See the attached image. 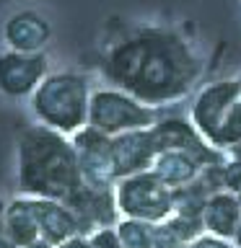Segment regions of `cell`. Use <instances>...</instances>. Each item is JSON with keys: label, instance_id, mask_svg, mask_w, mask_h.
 <instances>
[{"label": "cell", "instance_id": "cell-11", "mask_svg": "<svg viewBox=\"0 0 241 248\" xmlns=\"http://www.w3.org/2000/svg\"><path fill=\"white\" fill-rule=\"evenodd\" d=\"M155 155H158V147H155L151 129H132L112 137V166L117 181L151 170Z\"/></svg>", "mask_w": 241, "mask_h": 248}, {"label": "cell", "instance_id": "cell-4", "mask_svg": "<svg viewBox=\"0 0 241 248\" xmlns=\"http://www.w3.org/2000/svg\"><path fill=\"white\" fill-rule=\"evenodd\" d=\"M161 108L145 106L143 101L132 98L120 88H96L91 93L88 124L101 129L109 137L124 135L132 129H151L161 119Z\"/></svg>", "mask_w": 241, "mask_h": 248}, {"label": "cell", "instance_id": "cell-5", "mask_svg": "<svg viewBox=\"0 0 241 248\" xmlns=\"http://www.w3.org/2000/svg\"><path fill=\"white\" fill-rule=\"evenodd\" d=\"M114 197H117L120 215L130 217V220H143V222L158 225L166 217L174 215L171 189L153 170H143V173H135V176L117 181Z\"/></svg>", "mask_w": 241, "mask_h": 248}, {"label": "cell", "instance_id": "cell-6", "mask_svg": "<svg viewBox=\"0 0 241 248\" xmlns=\"http://www.w3.org/2000/svg\"><path fill=\"white\" fill-rule=\"evenodd\" d=\"M239 101H241V78H223V80L207 83L192 101L189 122L215 147L218 137L228 124Z\"/></svg>", "mask_w": 241, "mask_h": 248}, {"label": "cell", "instance_id": "cell-19", "mask_svg": "<svg viewBox=\"0 0 241 248\" xmlns=\"http://www.w3.org/2000/svg\"><path fill=\"white\" fill-rule=\"evenodd\" d=\"M114 228L124 248H153V225L151 222L122 217Z\"/></svg>", "mask_w": 241, "mask_h": 248}, {"label": "cell", "instance_id": "cell-10", "mask_svg": "<svg viewBox=\"0 0 241 248\" xmlns=\"http://www.w3.org/2000/svg\"><path fill=\"white\" fill-rule=\"evenodd\" d=\"M65 207L78 217L81 232L91 235L101 228H114L120 222L114 189H96V186H81L73 197L65 202Z\"/></svg>", "mask_w": 241, "mask_h": 248}, {"label": "cell", "instance_id": "cell-14", "mask_svg": "<svg viewBox=\"0 0 241 248\" xmlns=\"http://www.w3.org/2000/svg\"><path fill=\"white\" fill-rule=\"evenodd\" d=\"M241 222V207L236 194L231 191H215L210 194L205 212H202V225H205V232L223 240H231L233 232H236Z\"/></svg>", "mask_w": 241, "mask_h": 248}, {"label": "cell", "instance_id": "cell-16", "mask_svg": "<svg viewBox=\"0 0 241 248\" xmlns=\"http://www.w3.org/2000/svg\"><path fill=\"white\" fill-rule=\"evenodd\" d=\"M5 228L11 232L13 243L18 248H26L42 238L39 222L34 215V199L31 197H16L5 207Z\"/></svg>", "mask_w": 241, "mask_h": 248}, {"label": "cell", "instance_id": "cell-7", "mask_svg": "<svg viewBox=\"0 0 241 248\" xmlns=\"http://www.w3.org/2000/svg\"><path fill=\"white\" fill-rule=\"evenodd\" d=\"M151 132H153L158 153H163V150L189 153L192 158H197L205 168L207 166H225V163H228V153L213 147L197 132V127H194L189 119H184V116H179V114H163L151 127Z\"/></svg>", "mask_w": 241, "mask_h": 248}, {"label": "cell", "instance_id": "cell-9", "mask_svg": "<svg viewBox=\"0 0 241 248\" xmlns=\"http://www.w3.org/2000/svg\"><path fill=\"white\" fill-rule=\"evenodd\" d=\"M47 54L44 52H0V93L11 98H23L36 91V85L47 75Z\"/></svg>", "mask_w": 241, "mask_h": 248}, {"label": "cell", "instance_id": "cell-17", "mask_svg": "<svg viewBox=\"0 0 241 248\" xmlns=\"http://www.w3.org/2000/svg\"><path fill=\"white\" fill-rule=\"evenodd\" d=\"M202 232H205L202 220H189V217H182V215H171L163 222L153 225V248H187Z\"/></svg>", "mask_w": 241, "mask_h": 248}, {"label": "cell", "instance_id": "cell-13", "mask_svg": "<svg viewBox=\"0 0 241 248\" xmlns=\"http://www.w3.org/2000/svg\"><path fill=\"white\" fill-rule=\"evenodd\" d=\"M31 199H34V197H31ZM34 215H36L42 238L47 240V243H52V246H60V243H65V240L75 238V235H83L78 217L70 212L62 202L34 199Z\"/></svg>", "mask_w": 241, "mask_h": 248}, {"label": "cell", "instance_id": "cell-24", "mask_svg": "<svg viewBox=\"0 0 241 248\" xmlns=\"http://www.w3.org/2000/svg\"><path fill=\"white\" fill-rule=\"evenodd\" d=\"M54 248H91V240H88V235H75V238L65 240V243L54 246Z\"/></svg>", "mask_w": 241, "mask_h": 248}, {"label": "cell", "instance_id": "cell-25", "mask_svg": "<svg viewBox=\"0 0 241 248\" xmlns=\"http://www.w3.org/2000/svg\"><path fill=\"white\" fill-rule=\"evenodd\" d=\"M228 158H233V160H241V142H239V145H233L231 150H228Z\"/></svg>", "mask_w": 241, "mask_h": 248}, {"label": "cell", "instance_id": "cell-18", "mask_svg": "<svg viewBox=\"0 0 241 248\" xmlns=\"http://www.w3.org/2000/svg\"><path fill=\"white\" fill-rule=\"evenodd\" d=\"M171 199H174V215L189 217V220H202V212H205V204L210 199V189L197 176L192 184L171 189Z\"/></svg>", "mask_w": 241, "mask_h": 248}, {"label": "cell", "instance_id": "cell-23", "mask_svg": "<svg viewBox=\"0 0 241 248\" xmlns=\"http://www.w3.org/2000/svg\"><path fill=\"white\" fill-rule=\"evenodd\" d=\"M5 207H8V202L0 199V248H18V246L13 243L8 228H5Z\"/></svg>", "mask_w": 241, "mask_h": 248}, {"label": "cell", "instance_id": "cell-28", "mask_svg": "<svg viewBox=\"0 0 241 248\" xmlns=\"http://www.w3.org/2000/svg\"><path fill=\"white\" fill-rule=\"evenodd\" d=\"M236 199H239V207H241V194H236Z\"/></svg>", "mask_w": 241, "mask_h": 248}, {"label": "cell", "instance_id": "cell-8", "mask_svg": "<svg viewBox=\"0 0 241 248\" xmlns=\"http://www.w3.org/2000/svg\"><path fill=\"white\" fill-rule=\"evenodd\" d=\"M73 145L78 150V163H81V176L86 186L96 189H114L117 176L112 166V137L101 129L86 124L73 137Z\"/></svg>", "mask_w": 241, "mask_h": 248}, {"label": "cell", "instance_id": "cell-3", "mask_svg": "<svg viewBox=\"0 0 241 248\" xmlns=\"http://www.w3.org/2000/svg\"><path fill=\"white\" fill-rule=\"evenodd\" d=\"M91 93L93 91L86 75L75 70H60L50 73L36 85V91L31 93V108L44 127L73 137L88 124Z\"/></svg>", "mask_w": 241, "mask_h": 248}, {"label": "cell", "instance_id": "cell-15", "mask_svg": "<svg viewBox=\"0 0 241 248\" xmlns=\"http://www.w3.org/2000/svg\"><path fill=\"white\" fill-rule=\"evenodd\" d=\"M202 168H205V166H202L197 158H192L189 153L163 150V153L155 155L151 170L169 186V189H179V186L192 184L194 178L202 173Z\"/></svg>", "mask_w": 241, "mask_h": 248}, {"label": "cell", "instance_id": "cell-22", "mask_svg": "<svg viewBox=\"0 0 241 248\" xmlns=\"http://www.w3.org/2000/svg\"><path fill=\"white\" fill-rule=\"evenodd\" d=\"M187 248H231V243H228V240H223V238L210 235V232H202V235L194 238Z\"/></svg>", "mask_w": 241, "mask_h": 248}, {"label": "cell", "instance_id": "cell-27", "mask_svg": "<svg viewBox=\"0 0 241 248\" xmlns=\"http://www.w3.org/2000/svg\"><path fill=\"white\" fill-rule=\"evenodd\" d=\"M233 246H236V248H241V222H239V228H236V232H233Z\"/></svg>", "mask_w": 241, "mask_h": 248}, {"label": "cell", "instance_id": "cell-21", "mask_svg": "<svg viewBox=\"0 0 241 248\" xmlns=\"http://www.w3.org/2000/svg\"><path fill=\"white\" fill-rule=\"evenodd\" d=\"M88 240H91V248H124L120 235H117V228H101L91 232Z\"/></svg>", "mask_w": 241, "mask_h": 248}, {"label": "cell", "instance_id": "cell-20", "mask_svg": "<svg viewBox=\"0 0 241 248\" xmlns=\"http://www.w3.org/2000/svg\"><path fill=\"white\" fill-rule=\"evenodd\" d=\"M223 189L231 194H241V160L228 158L223 166Z\"/></svg>", "mask_w": 241, "mask_h": 248}, {"label": "cell", "instance_id": "cell-2", "mask_svg": "<svg viewBox=\"0 0 241 248\" xmlns=\"http://www.w3.org/2000/svg\"><path fill=\"white\" fill-rule=\"evenodd\" d=\"M83 186L73 140L44 124H31L18 137V189L23 197L65 202Z\"/></svg>", "mask_w": 241, "mask_h": 248}, {"label": "cell", "instance_id": "cell-1", "mask_svg": "<svg viewBox=\"0 0 241 248\" xmlns=\"http://www.w3.org/2000/svg\"><path fill=\"white\" fill-rule=\"evenodd\" d=\"M99 67L112 88L130 93L145 106L163 108L192 91L205 62L176 29L127 26L109 36Z\"/></svg>", "mask_w": 241, "mask_h": 248}, {"label": "cell", "instance_id": "cell-12", "mask_svg": "<svg viewBox=\"0 0 241 248\" xmlns=\"http://www.w3.org/2000/svg\"><path fill=\"white\" fill-rule=\"evenodd\" d=\"M52 36V26L36 11H16L3 26V39L16 52H42Z\"/></svg>", "mask_w": 241, "mask_h": 248}, {"label": "cell", "instance_id": "cell-26", "mask_svg": "<svg viewBox=\"0 0 241 248\" xmlns=\"http://www.w3.org/2000/svg\"><path fill=\"white\" fill-rule=\"evenodd\" d=\"M26 248H54V246H52V243H47L44 238H39L36 243H31V246H26Z\"/></svg>", "mask_w": 241, "mask_h": 248}]
</instances>
